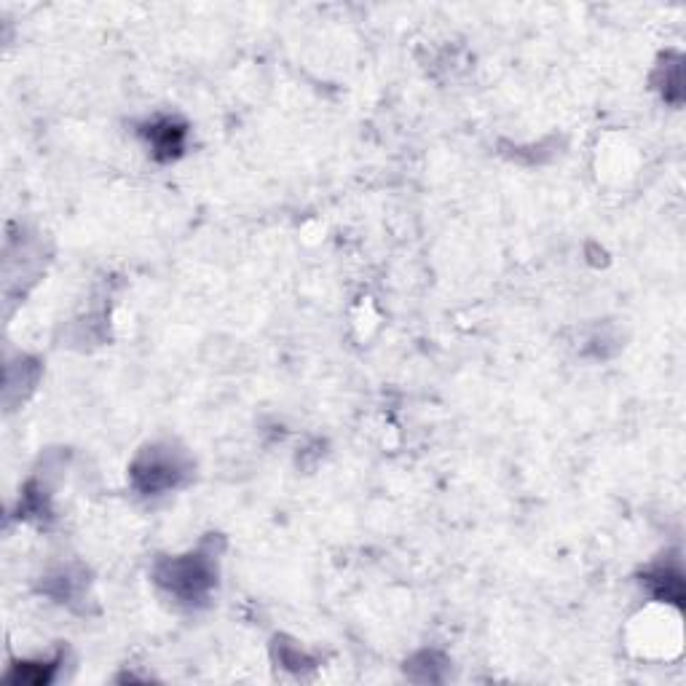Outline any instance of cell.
Returning a JSON list of instances; mask_svg holds the SVG:
<instances>
[{"label": "cell", "mask_w": 686, "mask_h": 686, "mask_svg": "<svg viewBox=\"0 0 686 686\" xmlns=\"http://www.w3.org/2000/svg\"><path fill=\"white\" fill-rule=\"evenodd\" d=\"M212 566L201 555H185L180 561H172L161 574V582H167L169 590H175L183 598H199L212 587Z\"/></svg>", "instance_id": "cell-1"}, {"label": "cell", "mask_w": 686, "mask_h": 686, "mask_svg": "<svg viewBox=\"0 0 686 686\" xmlns=\"http://www.w3.org/2000/svg\"><path fill=\"white\" fill-rule=\"evenodd\" d=\"M180 467L175 459H161L159 453H151V459L137 461L134 467V477L143 486V491H161V488H172L177 483Z\"/></svg>", "instance_id": "cell-2"}, {"label": "cell", "mask_w": 686, "mask_h": 686, "mask_svg": "<svg viewBox=\"0 0 686 686\" xmlns=\"http://www.w3.org/2000/svg\"><path fill=\"white\" fill-rule=\"evenodd\" d=\"M148 143L153 145V153L161 156V159H172L177 153L183 151V140H185V129L177 126L175 121H159V124L148 126Z\"/></svg>", "instance_id": "cell-3"}]
</instances>
